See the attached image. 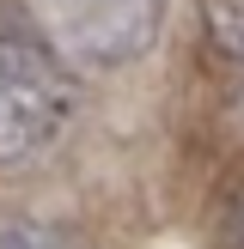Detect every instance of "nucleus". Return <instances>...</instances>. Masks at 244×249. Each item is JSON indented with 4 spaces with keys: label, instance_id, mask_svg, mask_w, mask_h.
<instances>
[{
    "label": "nucleus",
    "instance_id": "1",
    "mask_svg": "<svg viewBox=\"0 0 244 249\" xmlns=\"http://www.w3.org/2000/svg\"><path fill=\"white\" fill-rule=\"evenodd\" d=\"M73 104H80V85L55 55V43L6 18L0 24V164H24L49 152L67 134Z\"/></svg>",
    "mask_w": 244,
    "mask_h": 249
},
{
    "label": "nucleus",
    "instance_id": "2",
    "mask_svg": "<svg viewBox=\"0 0 244 249\" xmlns=\"http://www.w3.org/2000/svg\"><path fill=\"white\" fill-rule=\"evenodd\" d=\"M153 18H159V0H85V6L73 12L80 36L98 49V55H116L110 31H122V43H128V55H134V49L153 36Z\"/></svg>",
    "mask_w": 244,
    "mask_h": 249
},
{
    "label": "nucleus",
    "instance_id": "3",
    "mask_svg": "<svg viewBox=\"0 0 244 249\" xmlns=\"http://www.w3.org/2000/svg\"><path fill=\"white\" fill-rule=\"evenodd\" d=\"M207 43L244 67V0H207Z\"/></svg>",
    "mask_w": 244,
    "mask_h": 249
}]
</instances>
